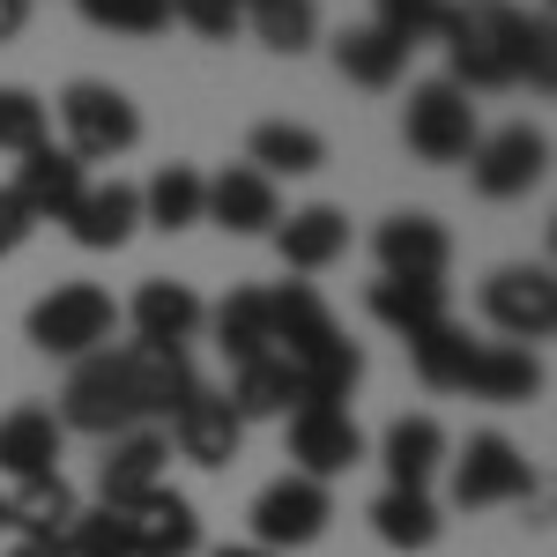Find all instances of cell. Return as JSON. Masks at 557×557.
I'll return each mask as SVG.
<instances>
[{
    "mask_svg": "<svg viewBox=\"0 0 557 557\" xmlns=\"http://www.w3.org/2000/svg\"><path fill=\"white\" fill-rule=\"evenodd\" d=\"M446 83L483 97V89H550L557 83V30L550 15H528L513 0H454V15H446Z\"/></svg>",
    "mask_w": 557,
    "mask_h": 557,
    "instance_id": "obj_1",
    "label": "cell"
},
{
    "mask_svg": "<svg viewBox=\"0 0 557 557\" xmlns=\"http://www.w3.org/2000/svg\"><path fill=\"white\" fill-rule=\"evenodd\" d=\"M268 335H275V357L298 372V386H305L312 409H343L349 386L364 380L357 343H343L335 312L320 305L312 283H283V290H268ZM305 401H298V409H305Z\"/></svg>",
    "mask_w": 557,
    "mask_h": 557,
    "instance_id": "obj_2",
    "label": "cell"
},
{
    "mask_svg": "<svg viewBox=\"0 0 557 557\" xmlns=\"http://www.w3.org/2000/svg\"><path fill=\"white\" fill-rule=\"evenodd\" d=\"M60 431H83V438H120V431H141V409H134V386H127V364L120 349H97L83 357L67 386H60Z\"/></svg>",
    "mask_w": 557,
    "mask_h": 557,
    "instance_id": "obj_3",
    "label": "cell"
},
{
    "mask_svg": "<svg viewBox=\"0 0 557 557\" xmlns=\"http://www.w3.org/2000/svg\"><path fill=\"white\" fill-rule=\"evenodd\" d=\"M112 327H120V305H112V290H97V283H60L52 298L30 305V343L45 357H67V364L112 349Z\"/></svg>",
    "mask_w": 557,
    "mask_h": 557,
    "instance_id": "obj_4",
    "label": "cell"
},
{
    "mask_svg": "<svg viewBox=\"0 0 557 557\" xmlns=\"http://www.w3.org/2000/svg\"><path fill=\"white\" fill-rule=\"evenodd\" d=\"M60 127H67V157L75 164H104V157H127L141 141V112H134L127 89L112 83H67L60 89Z\"/></svg>",
    "mask_w": 557,
    "mask_h": 557,
    "instance_id": "obj_5",
    "label": "cell"
},
{
    "mask_svg": "<svg viewBox=\"0 0 557 557\" xmlns=\"http://www.w3.org/2000/svg\"><path fill=\"white\" fill-rule=\"evenodd\" d=\"M475 104L469 89H454L446 75H431V83L409 89V112H401V141H409V157H424V164H469L475 149Z\"/></svg>",
    "mask_w": 557,
    "mask_h": 557,
    "instance_id": "obj_6",
    "label": "cell"
},
{
    "mask_svg": "<svg viewBox=\"0 0 557 557\" xmlns=\"http://www.w3.org/2000/svg\"><path fill=\"white\" fill-rule=\"evenodd\" d=\"M543 483L528 469V454H520L513 438H498V431H475L469 446H461V461H454V506L461 513H483V506H528Z\"/></svg>",
    "mask_w": 557,
    "mask_h": 557,
    "instance_id": "obj_7",
    "label": "cell"
},
{
    "mask_svg": "<svg viewBox=\"0 0 557 557\" xmlns=\"http://www.w3.org/2000/svg\"><path fill=\"white\" fill-rule=\"evenodd\" d=\"M327 520H335V491H327V483H312V475H275L253 498V550H275V557L305 550V543L327 535Z\"/></svg>",
    "mask_w": 557,
    "mask_h": 557,
    "instance_id": "obj_8",
    "label": "cell"
},
{
    "mask_svg": "<svg viewBox=\"0 0 557 557\" xmlns=\"http://www.w3.org/2000/svg\"><path fill=\"white\" fill-rule=\"evenodd\" d=\"M550 172V134L543 127H498V134H475L469 149V186L483 201H520L535 194Z\"/></svg>",
    "mask_w": 557,
    "mask_h": 557,
    "instance_id": "obj_9",
    "label": "cell"
},
{
    "mask_svg": "<svg viewBox=\"0 0 557 557\" xmlns=\"http://www.w3.org/2000/svg\"><path fill=\"white\" fill-rule=\"evenodd\" d=\"M483 320L506 335V343H543L557 327V283H550V268L535 260V268H498L491 283H483Z\"/></svg>",
    "mask_w": 557,
    "mask_h": 557,
    "instance_id": "obj_10",
    "label": "cell"
},
{
    "mask_svg": "<svg viewBox=\"0 0 557 557\" xmlns=\"http://www.w3.org/2000/svg\"><path fill=\"white\" fill-rule=\"evenodd\" d=\"M290 461H298L290 475L335 483V475H349L364 461V431H357L349 409H312L305 401V409H290Z\"/></svg>",
    "mask_w": 557,
    "mask_h": 557,
    "instance_id": "obj_11",
    "label": "cell"
},
{
    "mask_svg": "<svg viewBox=\"0 0 557 557\" xmlns=\"http://www.w3.org/2000/svg\"><path fill=\"white\" fill-rule=\"evenodd\" d=\"M120 364H127L141 424H172L178 409H186V394L201 386L194 357H186V349H164V343H120Z\"/></svg>",
    "mask_w": 557,
    "mask_h": 557,
    "instance_id": "obj_12",
    "label": "cell"
},
{
    "mask_svg": "<svg viewBox=\"0 0 557 557\" xmlns=\"http://www.w3.org/2000/svg\"><path fill=\"white\" fill-rule=\"evenodd\" d=\"M372 253H380V275H417V283H446V260H454V238L446 223L424 209H401L372 231Z\"/></svg>",
    "mask_w": 557,
    "mask_h": 557,
    "instance_id": "obj_13",
    "label": "cell"
},
{
    "mask_svg": "<svg viewBox=\"0 0 557 557\" xmlns=\"http://www.w3.org/2000/svg\"><path fill=\"white\" fill-rule=\"evenodd\" d=\"M164 461H172L164 431H120V438H104V461H97V506L127 513L134 498H149V491L164 483Z\"/></svg>",
    "mask_w": 557,
    "mask_h": 557,
    "instance_id": "obj_14",
    "label": "cell"
},
{
    "mask_svg": "<svg viewBox=\"0 0 557 557\" xmlns=\"http://www.w3.org/2000/svg\"><path fill=\"white\" fill-rule=\"evenodd\" d=\"M201 223H223L231 238H260V231L283 223V194H275V178H260L253 164H223V172L209 178Z\"/></svg>",
    "mask_w": 557,
    "mask_h": 557,
    "instance_id": "obj_15",
    "label": "cell"
},
{
    "mask_svg": "<svg viewBox=\"0 0 557 557\" xmlns=\"http://www.w3.org/2000/svg\"><path fill=\"white\" fill-rule=\"evenodd\" d=\"M238 438H246V424L231 417V401L223 394H209V386H194L186 394V409L172 417V446L178 461H194V469H223V461H238Z\"/></svg>",
    "mask_w": 557,
    "mask_h": 557,
    "instance_id": "obj_16",
    "label": "cell"
},
{
    "mask_svg": "<svg viewBox=\"0 0 557 557\" xmlns=\"http://www.w3.org/2000/svg\"><path fill=\"white\" fill-rule=\"evenodd\" d=\"M60 446H67V431H60V417H52L45 401H15V409L0 417V475H8V483L60 475Z\"/></svg>",
    "mask_w": 557,
    "mask_h": 557,
    "instance_id": "obj_17",
    "label": "cell"
},
{
    "mask_svg": "<svg viewBox=\"0 0 557 557\" xmlns=\"http://www.w3.org/2000/svg\"><path fill=\"white\" fill-rule=\"evenodd\" d=\"M127 535H134V557H194L201 550V513L172 483H157L149 498L127 506Z\"/></svg>",
    "mask_w": 557,
    "mask_h": 557,
    "instance_id": "obj_18",
    "label": "cell"
},
{
    "mask_svg": "<svg viewBox=\"0 0 557 557\" xmlns=\"http://www.w3.org/2000/svg\"><path fill=\"white\" fill-rule=\"evenodd\" d=\"M134 231H141V186H127V178L83 186V201L67 209V238L89 253H120Z\"/></svg>",
    "mask_w": 557,
    "mask_h": 557,
    "instance_id": "obj_19",
    "label": "cell"
},
{
    "mask_svg": "<svg viewBox=\"0 0 557 557\" xmlns=\"http://www.w3.org/2000/svg\"><path fill=\"white\" fill-rule=\"evenodd\" d=\"M83 186H89L83 164H75L67 149L38 141V149H30V157L15 164V186H8V194H15V201L30 209V223H67V209L83 201Z\"/></svg>",
    "mask_w": 557,
    "mask_h": 557,
    "instance_id": "obj_20",
    "label": "cell"
},
{
    "mask_svg": "<svg viewBox=\"0 0 557 557\" xmlns=\"http://www.w3.org/2000/svg\"><path fill=\"white\" fill-rule=\"evenodd\" d=\"M127 320H134V343H164V349H186L201 327H209V305L194 298V283H141L127 305Z\"/></svg>",
    "mask_w": 557,
    "mask_h": 557,
    "instance_id": "obj_21",
    "label": "cell"
},
{
    "mask_svg": "<svg viewBox=\"0 0 557 557\" xmlns=\"http://www.w3.org/2000/svg\"><path fill=\"white\" fill-rule=\"evenodd\" d=\"M275 253H283L290 275H320V268H335V260L349 253V215L327 209V201H312V209H298L290 223H275Z\"/></svg>",
    "mask_w": 557,
    "mask_h": 557,
    "instance_id": "obj_22",
    "label": "cell"
},
{
    "mask_svg": "<svg viewBox=\"0 0 557 557\" xmlns=\"http://www.w3.org/2000/svg\"><path fill=\"white\" fill-rule=\"evenodd\" d=\"M446 461V424L438 417H394L380 438V469L394 491H431V475Z\"/></svg>",
    "mask_w": 557,
    "mask_h": 557,
    "instance_id": "obj_23",
    "label": "cell"
},
{
    "mask_svg": "<svg viewBox=\"0 0 557 557\" xmlns=\"http://www.w3.org/2000/svg\"><path fill=\"white\" fill-rule=\"evenodd\" d=\"M461 394H475V401H498V409H520V401H535V394H543V364H535L520 343H475Z\"/></svg>",
    "mask_w": 557,
    "mask_h": 557,
    "instance_id": "obj_24",
    "label": "cell"
},
{
    "mask_svg": "<svg viewBox=\"0 0 557 557\" xmlns=\"http://www.w3.org/2000/svg\"><path fill=\"white\" fill-rule=\"evenodd\" d=\"M223 401H231L238 424H260V417H290V409L305 401V386H298V372L268 349V357H253V364H231V394H223Z\"/></svg>",
    "mask_w": 557,
    "mask_h": 557,
    "instance_id": "obj_25",
    "label": "cell"
},
{
    "mask_svg": "<svg viewBox=\"0 0 557 557\" xmlns=\"http://www.w3.org/2000/svg\"><path fill=\"white\" fill-rule=\"evenodd\" d=\"M364 312H372L380 327H394L401 343H417L424 327L454 320V312H446V283H417V275H380L372 298H364Z\"/></svg>",
    "mask_w": 557,
    "mask_h": 557,
    "instance_id": "obj_26",
    "label": "cell"
},
{
    "mask_svg": "<svg viewBox=\"0 0 557 557\" xmlns=\"http://www.w3.org/2000/svg\"><path fill=\"white\" fill-rule=\"evenodd\" d=\"M75 513H83V498H75L67 475H30V483L8 491V528L30 535V543H60L75 528Z\"/></svg>",
    "mask_w": 557,
    "mask_h": 557,
    "instance_id": "obj_27",
    "label": "cell"
},
{
    "mask_svg": "<svg viewBox=\"0 0 557 557\" xmlns=\"http://www.w3.org/2000/svg\"><path fill=\"white\" fill-rule=\"evenodd\" d=\"M246 164H253L260 178H305L327 164V141L312 127H298V120H260L253 134H246Z\"/></svg>",
    "mask_w": 557,
    "mask_h": 557,
    "instance_id": "obj_28",
    "label": "cell"
},
{
    "mask_svg": "<svg viewBox=\"0 0 557 557\" xmlns=\"http://www.w3.org/2000/svg\"><path fill=\"white\" fill-rule=\"evenodd\" d=\"M335 67H343V83H357V89H394L409 75V45L386 38L380 23H349L343 38H335Z\"/></svg>",
    "mask_w": 557,
    "mask_h": 557,
    "instance_id": "obj_29",
    "label": "cell"
},
{
    "mask_svg": "<svg viewBox=\"0 0 557 557\" xmlns=\"http://www.w3.org/2000/svg\"><path fill=\"white\" fill-rule=\"evenodd\" d=\"M209 327H215V349H223L231 364H253V357L275 349V335H268V290H231V298L209 312Z\"/></svg>",
    "mask_w": 557,
    "mask_h": 557,
    "instance_id": "obj_30",
    "label": "cell"
},
{
    "mask_svg": "<svg viewBox=\"0 0 557 557\" xmlns=\"http://www.w3.org/2000/svg\"><path fill=\"white\" fill-rule=\"evenodd\" d=\"M201 201H209V178L194 164H164V172L141 186V223L157 231H194L201 223Z\"/></svg>",
    "mask_w": 557,
    "mask_h": 557,
    "instance_id": "obj_31",
    "label": "cell"
},
{
    "mask_svg": "<svg viewBox=\"0 0 557 557\" xmlns=\"http://www.w3.org/2000/svg\"><path fill=\"white\" fill-rule=\"evenodd\" d=\"M372 528H380L386 550H431L438 543V506H431V491H394L386 483L372 498Z\"/></svg>",
    "mask_w": 557,
    "mask_h": 557,
    "instance_id": "obj_32",
    "label": "cell"
},
{
    "mask_svg": "<svg viewBox=\"0 0 557 557\" xmlns=\"http://www.w3.org/2000/svg\"><path fill=\"white\" fill-rule=\"evenodd\" d=\"M469 357H475V335L454 327V320H438V327H424V335L409 343V364H417V380H424L431 394H461Z\"/></svg>",
    "mask_w": 557,
    "mask_h": 557,
    "instance_id": "obj_33",
    "label": "cell"
},
{
    "mask_svg": "<svg viewBox=\"0 0 557 557\" xmlns=\"http://www.w3.org/2000/svg\"><path fill=\"white\" fill-rule=\"evenodd\" d=\"M246 30L268 52H312L320 45V8L312 0H246Z\"/></svg>",
    "mask_w": 557,
    "mask_h": 557,
    "instance_id": "obj_34",
    "label": "cell"
},
{
    "mask_svg": "<svg viewBox=\"0 0 557 557\" xmlns=\"http://www.w3.org/2000/svg\"><path fill=\"white\" fill-rule=\"evenodd\" d=\"M45 134H52V104L30 97V89H15V83H0V149L8 157H30Z\"/></svg>",
    "mask_w": 557,
    "mask_h": 557,
    "instance_id": "obj_35",
    "label": "cell"
},
{
    "mask_svg": "<svg viewBox=\"0 0 557 557\" xmlns=\"http://www.w3.org/2000/svg\"><path fill=\"white\" fill-rule=\"evenodd\" d=\"M446 15H454V0H372V23H380L386 38H401L409 52L417 45H438Z\"/></svg>",
    "mask_w": 557,
    "mask_h": 557,
    "instance_id": "obj_36",
    "label": "cell"
},
{
    "mask_svg": "<svg viewBox=\"0 0 557 557\" xmlns=\"http://www.w3.org/2000/svg\"><path fill=\"white\" fill-rule=\"evenodd\" d=\"M89 30H120V38H157L172 30V0H75Z\"/></svg>",
    "mask_w": 557,
    "mask_h": 557,
    "instance_id": "obj_37",
    "label": "cell"
},
{
    "mask_svg": "<svg viewBox=\"0 0 557 557\" xmlns=\"http://www.w3.org/2000/svg\"><path fill=\"white\" fill-rule=\"evenodd\" d=\"M60 543H67V557H134L127 513H112V506H83Z\"/></svg>",
    "mask_w": 557,
    "mask_h": 557,
    "instance_id": "obj_38",
    "label": "cell"
},
{
    "mask_svg": "<svg viewBox=\"0 0 557 557\" xmlns=\"http://www.w3.org/2000/svg\"><path fill=\"white\" fill-rule=\"evenodd\" d=\"M172 23H186L194 38L223 45L231 30H246V0H172Z\"/></svg>",
    "mask_w": 557,
    "mask_h": 557,
    "instance_id": "obj_39",
    "label": "cell"
},
{
    "mask_svg": "<svg viewBox=\"0 0 557 557\" xmlns=\"http://www.w3.org/2000/svg\"><path fill=\"white\" fill-rule=\"evenodd\" d=\"M30 231H38V223H30V209H23V201H15V194L0 186V260L15 253V246H23Z\"/></svg>",
    "mask_w": 557,
    "mask_h": 557,
    "instance_id": "obj_40",
    "label": "cell"
},
{
    "mask_svg": "<svg viewBox=\"0 0 557 557\" xmlns=\"http://www.w3.org/2000/svg\"><path fill=\"white\" fill-rule=\"evenodd\" d=\"M23 23H30V0H0V45L23 38Z\"/></svg>",
    "mask_w": 557,
    "mask_h": 557,
    "instance_id": "obj_41",
    "label": "cell"
},
{
    "mask_svg": "<svg viewBox=\"0 0 557 557\" xmlns=\"http://www.w3.org/2000/svg\"><path fill=\"white\" fill-rule=\"evenodd\" d=\"M8 557H67V543H30V535H15V550Z\"/></svg>",
    "mask_w": 557,
    "mask_h": 557,
    "instance_id": "obj_42",
    "label": "cell"
},
{
    "mask_svg": "<svg viewBox=\"0 0 557 557\" xmlns=\"http://www.w3.org/2000/svg\"><path fill=\"white\" fill-rule=\"evenodd\" d=\"M215 557H275V550H253V543H223Z\"/></svg>",
    "mask_w": 557,
    "mask_h": 557,
    "instance_id": "obj_43",
    "label": "cell"
},
{
    "mask_svg": "<svg viewBox=\"0 0 557 557\" xmlns=\"http://www.w3.org/2000/svg\"><path fill=\"white\" fill-rule=\"evenodd\" d=\"M0 535H8V491H0Z\"/></svg>",
    "mask_w": 557,
    "mask_h": 557,
    "instance_id": "obj_44",
    "label": "cell"
}]
</instances>
